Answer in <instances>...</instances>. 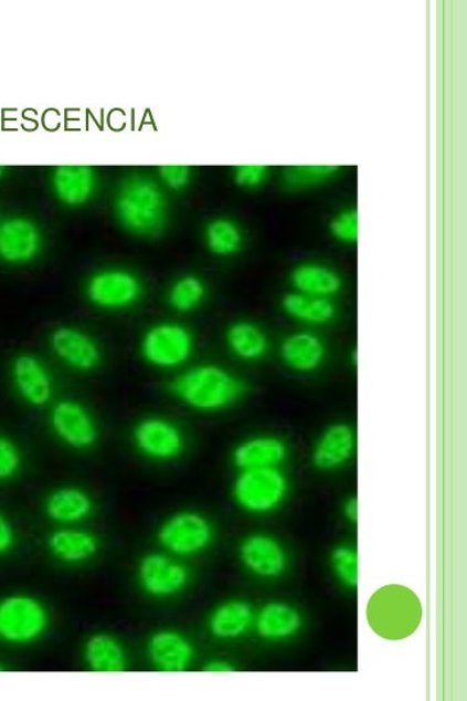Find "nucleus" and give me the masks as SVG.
<instances>
[{
  "instance_id": "f257e3e1",
  "label": "nucleus",
  "mask_w": 467,
  "mask_h": 701,
  "mask_svg": "<svg viewBox=\"0 0 467 701\" xmlns=\"http://www.w3.org/2000/svg\"><path fill=\"white\" fill-rule=\"evenodd\" d=\"M170 393L188 408L217 412L231 408L245 393L244 381L224 366L201 364L178 374Z\"/></svg>"
},
{
  "instance_id": "f03ea898",
  "label": "nucleus",
  "mask_w": 467,
  "mask_h": 701,
  "mask_svg": "<svg viewBox=\"0 0 467 701\" xmlns=\"http://www.w3.org/2000/svg\"><path fill=\"white\" fill-rule=\"evenodd\" d=\"M115 215L126 232L156 238L168 224V202L160 187L145 177L124 181L115 199Z\"/></svg>"
},
{
  "instance_id": "7ed1b4c3",
  "label": "nucleus",
  "mask_w": 467,
  "mask_h": 701,
  "mask_svg": "<svg viewBox=\"0 0 467 701\" xmlns=\"http://www.w3.org/2000/svg\"><path fill=\"white\" fill-rule=\"evenodd\" d=\"M50 625V610L38 597L12 594L0 599V641L26 647L41 640Z\"/></svg>"
},
{
  "instance_id": "20e7f679",
  "label": "nucleus",
  "mask_w": 467,
  "mask_h": 701,
  "mask_svg": "<svg viewBox=\"0 0 467 701\" xmlns=\"http://www.w3.org/2000/svg\"><path fill=\"white\" fill-rule=\"evenodd\" d=\"M194 346V336L188 326L161 322L149 326L142 334L140 355L152 368L177 370L192 358Z\"/></svg>"
},
{
  "instance_id": "39448f33",
  "label": "nucleus",
  "mask_w": 467,
  "mask_h": 701,
  "mask_svg": "<svg viewBox=\"0 0 467 701\" xmlns=\"http://www.w3.org/2000/svg\"><path fill=\"white\" fill-rule=\"evenodd\" d=\"M289 483L280 468L241 470L233 484L237 506L251 514L278 509L288 495Z\"/></svg>"
},
{
  "instance_id": "423d86ee",
  "label": "nucleus",
  "mask_w": 467,
  "mask_h": 701,
  "mask_svg": "<svg viewBox=\"0 0 467 701\" xmlns=\"http://www.w3.org/2000/svg\"><path fill=\"white\" fill-rule=\"evenodd\" d=\"M415 596L407 589L390 586L379 592L369 604V622L379 635L400 639L416 627L421 618Z\"/></svg>"
},
{
  "instance_id": "0eeeda50",
  "label": "nucleus",
  "mask_w": 467,
  "mask_h": 701,
  "mask_svg": "<svg viewBox=\"0 0 467 701\" xmlns=\"http://www.w3.org/2000/svg\"><path fill=\"white\" fill-rule=\"evenodd\" d=\"M86 299L103 312H124L136 306L142 296L140 278L128 269L108 268L94 273L86 282Z\"/></svg>"
},
{
  "instance_id": "6e6552de",
  "label": "nucleus",
  "mask_w": 467,
  "mask_h": 701,
  "mask_svg": "<svg viewBox=\"0 0 467 701\" xmlns=\"http://www.w3.org/2000/svg\"><path fill=\"white\" fill-rule=\"evenodd\" d=\"M158 544L176 557L201 554L213 540L211 522L201 513L180 512L166 520L157 533Z\"/></svg>"
},
{
  "instance_id": "1a4fd4ad",
  "label": "nucleus",
  "mask_w": 467,
  "mask_h": 701,
  "mask_svg": "<svg viewBox=\"0 0 467 701\" xmlns=\"http://www.w3.org/2000/svg\"><path fill=\"white\" fill-rule=\"evenodd\" d=\"M137 576L142 593L155 599H169L180 594L190 579L185 565L168 553H149L142 556Z\"/></svg>"
},
{
  "instance_id": "9d476101",
  "label": "nucleus",
  "mask_w": 467,
  "mask_h": 701,
  "mask_svg": "<svg viewBox=\"0 0 467 701\" xmlns=\"http://www.w3.org/2000/svg\"><path fill=\"white\" fill-rule=\"evenodd\" d=\"M132 442L142 457L161 463L181 457L187 446L183 430L162 417L139 420L132 429Z\"/></svg>"
},
{
  "instance_id": "9b49d317",
  "label": "nucleus",
  "mask_w": 467,
  "mask_h": 701,
  "mask_svg": "<svg viewBox=\"0 0 467 701\" xmlns=\"http://www.w3.org/2000/svg\"><path fill=\"white\" fill-rule=\"evenodd\" d=\"M50 423L55 437L71 449L85 451L98 442L97 421L85 405L73 398H66L53 406Z\"/></svg>"
},
{
  "instance_id": "f8f14e48",
  "label": "nucleus",
  "mask_w": 467,
  "mask_h": 701,
  "mask_svg": "<svg viewBox=\"0 0 467 701\" xmlns=\"http://www.w3.org/2000/svg\"><path fill=\"white\" fill-rule=\"evenodd\" d=\"M52 353L67 368L78 373L97 370L103 360L102 348L88 332L74 325H60L50 336Z\"/></svg>"
},
{
  "instance_id": "ddd939ff",
  "label": "nucleus",
  "mask_w": 467,
  "mask_h": 701,
  "mask_svg": "<svg viewBox=\"0 0 467 701\" xmlns=\"http://www.w3.org/2000/svg\"><path fill=\"white\" fill-rule=\"evenodd\" d=\"M43 249V234L36 222L25 217L0 222V260L10 265L34 261Z\"/></svg>"
},
{
  "instance_id": "4468645a",
  "label": "nucleus",
  "mask_w": 467,
  "mask_h": 701,
  "mask_svg": "<svg viewBox=\"0 0 467 701\" xmlns=\"http://www.w3.org/2000/svg\"><path fill=\"white\" fill-rule=\"evenodd\" d=\"M11 377L22 400L33 408H43L52 401V374L38 356L28 353L15 356L11 365Z\"/></svg>"
},
{
  "instance_id": "2eb2a0df",
  "label": "nucleus",
  "mask_w": 467,
  "mask_h": 701,
  "mask_svg": "<svg viewBox=\"0 0 467 701\" xmlns=\"http://www.w3.org/2000/svg\"><path fill=\"white\" fill-rule=\"evenodd\" d=\"M245 568L261 578H276L287 569L288 556L278 540L256 533L243 540L240 547Z\"/></svg>"
},
{
  "instance_id": "dca6fc26",
  "label": "nucleus",
  "mask_w": 467,
  "mask_h": 701,
  "mask_svg": "<svg viewBox=\"0 0 467 701\" xmlns=\"http://www.w3.org/2000/svg\"><path fill=\"white\" fill-rule=\"evenodd\" d=\"M147 655L157 671L180 673L192 665L194 648L183 634L161 629L149 637Z\"/></svg>"
},
{
  "instance_id": "f3484780",
  "label": "nucleus",
  "mask_w": 467,
  "mask_h": 701,
  "mask_svg": "<svg viewBox=\"0 0 467 701\" xmlns=\"http://www.w3.org/2000/svg\"><path fill=\"white\" fill-rule=\"evenodd\" d=\"M326 342L318 333L299 331L285 337L280 345L282 360L293 372L310 374L327 360Z\"/></svg>"
},
{
  "instance_id": "a211bd4d",
  "label": "nucleus",
  "mask_w": 467,
  "mask_h": 701,
  "mask_svg": "<svg viewBox=\"0 0 467 701\" xmlns=\"http://www.w3.org/2000/svg\"><path fill=\"white\" fill-rule=\"evenodd\" d=\"M355 451V435L352 427L338 423L327 428L312 452L316 468L330 472L342 468L352 459Z\"/></svg>"
},
{
  "instance_id": "6ab92c4d",
  "label": "nucleus",
  "mask_w": 467,
  "mask_h": 701,
  "mask_svg": "<svg viewBox=\"0 0 467 701\" xmlns=\"http://www.w3.org/2000/svg\"><path fill=\"white\" fill-rule=\"evenodd\" d=\"M287 458V443L275 436L248 438L236 446L232 457L240 470L279 468Z\"/></svg>"
},
{
  "instance_id": "aec40b11",
  "label": "nucleus",
  "mask_w": 467,
  "mask_h": 701,
  "mask_svg": "<svg viewBox=\"0 0 467 701\" xmlns=\"http://www.w3.org/2000/svg\"><path fill=\"white\" fill-rule=\"evenodd\" d=\"M47 548L55 559L70 564H84L98 554L100 541L95 533L65 527L54 531L47 538Z\"/></svg>"
},
{
  "instance_id": "412c9836",
  "label": "nucleus",
  "mask_w": 467,
  "mask_h": 701,
  "mask_svg": "<svg viewBox=\"0 0 467 701\" xmlns=\"http://www.w3.org/2000/svg\"><path fill=\"white\" fill-rule=\"evenodd\" d=\"M52 186L63 205L81 207L94 196L97 177L89 166H60L53 172Z\"/></svg>"
},
{
  "instance_id": "4be33fe9",
  "label": "nucleus",
  "mask_w": 467,
  "mask_h": 701,
  "mask_svg": "<svg viewBox=\"0 0 467 701\" xmlns=\"http://www.w3.org/2000/svg\"><path fill=\"white\" fill-rule=\"evenodd\" d=\"M44 508L46 516L54 523L75 525L93 514L94 501L85 490L65 485L47 495Z\"/></svg>"
},
{
  "instance_id": "5701e85b",
  "label": "nucleus",
  "mask_w": 467,
  "mask_h": 701,
  "mask_svg": "<svg viewBox=\"0 0 467 701\" xmlns=\"http://www.w3.org/2000/svg\"><path fill=\"white\" fill-rule=\"evenodd\" d=\"M296 292L307 296L332 300L342 291V278L328 265L320 262H304L290 275Z\"/></svg>"
},
{
  "instance_id": "b1692460",
  "label": "nucleus",
  "mask_w": 467,
  "mask_h": 701,
  "mask_svg": "<svg viewBox=\"0 0 467 701\" xmlns=\"http://www.w3.org/2000/svg\"><path fill=\"white\" fill-rule=\"evenodd\" d=\"M255 611L248 603L229 600L220 604L211 613L209 629L219 640H235L244 636L255 625Z\"/></svg>"
},
{
  "instance_id": "393cba45",
  "label": "nucleus",
  "mask_w": 467,
  "mask_h": 701,
  "mask_svg": "<svg viewBox=\"0 0 467 701\" xmlns=\"http://www.w3.org/2000/svg\"><path fill=\"white\" fill-rule=\"evenodd\" d=\"M84 660L93 672L120 673L128 668L124 645L115 636L94 634L85 642Z\"/></svg>"
},
{
  "instance_id": "a878e982",
  "label": "nucleus",
  "mask_w": 467,
  "mask_h": 701,
  "mask_svg": "<svg viewBox=\"0 0 467 701\" xmlns=\"http://www.w3.org/2000/svg\"><path fill=\"white\" fill-rule=\"evenodd\" d=\"M225 344L231 354L244 363L263 360L270 349V339L266 332L259 325L248 321L229 325Z\"/></svg>"
},
{
  "instance_id": "bb28decb",
  "label": "nucleus",
  "mask_w": 467,
  "mask_h": 701,
  "mask_svg": "<svg viewBox=\"0 0 467 701\" xmlns=\"http://www.w3.org/2000/svg\"><path fill=\"white\" fill-rule=\"evenodd\" d=\"M257 634L267 641L287 640L295 636L303 627V617L291 605L285 603H268L261 608L255 617Z\"/></svg>"
},
{
  "instance_id": "cd10ccee",
  "label": "nucleus",
  "mask_w": 467,
  "mask_h": 701,
  "mask_svg": "<svg viewBox=\"0 0 467 701\" xmlns=\"http://www.w3.org/2000/svg\"><path fill=\"white\" fill-rule=\"evenodd\" d=\"M282 306L293 321L307 326H326L337 316L332 300L307 296L296 291L283 299Z\"/></svg>"
},
{
  "instance_id": "c85d7f7f",
  "label": "nucleus",
  "mask_w": 467,
  "mask_h": 701,
  "mask_svg": "<svg viewBox=\"0 0 467 701\" xmlns=\"http://www.w3.org/2000/svg\"><path fill=\"white\" fill-rule=\"evenodd\" d=\"M243 241L242 228L232 219H213L204 229L205 245L211 253L220 258L233 257L240 252Z\"/></svg>"
},
{
  "instance_id": "c756f323",
  "label": "nucleus",
  "mask_w": 467,
  "mask_h": 701,
  "mask_svg": "<svg viewBox=\"0 0 467 701\" xmlns=\"http://www.w3.org/2000/svg\"><path fill=\"white\" fill-rule=\"evenodd\" d=\"M208 297V286L200 276L183 275L169 289V306L179 314H190L200 308Z\"/></svg>"
},
{
  "instance_id": "7c9ffc66",
  "label": "nucleus",
  "mask_w": 467,
  "mask_h": 701,
  "mask_svg": "<svg viewBox=\"0 0 467 701\" xmlns=\"http://www.w3.org/2000/svg\"><path fill=\"white\" fill-rule=\"evenodd\" d=\"M331 565L340 583L350 588L359 584V557L351 547H338L331 554Z\"/></svg>"
},
{
  "instance_id": "2f4dec72",
  "label": "nucleus",
  "mask_w": 467,
  "mask_h": 701,
  "mask_svg": "<svg viewBox=\"0 0 467 701\" xmlns=\"http://www.w3.org/2000/svg\"><path fill=\"white\" fill-rule=\"evenodd\" d=\"M336 171V166H297L285 175V181L290 188H307L328 179Z\"/></svg>"
},
{
  "instance_id": "473e14b6",
  "label": "nucleus",
  "mask_w": 467,
  "mask_h": 701,
  "mask_svg": "<svg viewBox=\"0 0 467 701\" xmlns=\"http://www.w3.org/2000/svg\"><path fill=\"white\" fill-rule=\"evenodd\" d=\"M22 467L21 450L11 438L0 435V482L12 480Z\"/></svg>"
},
{
  "instance_id": "72a5a7b5",
  "label": "nucleus",
  "mask_w": 467,
  "mask_h": 701,
  "mask_svg": "<svg viewBox=\"0 0 467 701\" xmlns=\"http://www.w3.org/2000/svg\"><path fill=\"white\" fill-rule=\"evenodd\" d=\"M330 232L337 241L342 243L358 242L359 215L355 210H346L337 215L330 224Z\"/></svg>"
},
{
  "instance_id": "f704fd0d",
  "label": "nucleus",
  "mask_w": 467,
  "mask_h": 701,
  "mask_svg": "<svg viewBox=\"0 0 467 701\" xmlns=\"http://www.w3.org/2000/svg\"><path fill=\"white\" fill-rule=\"evenodd\" d=\"M267 178V167L264 165H243L236 167L235 180L243 188H256Z\"/></svg>"
},
{
  "instance_id": "c9c22d12",
  "label": "nucleus",
  "mask_w": 467,
  "mask_h": 701,
  "mask_svg": "<svg viewBox=\"0 0 467 701\" xmlns=\"http://www.w3.org/2000/svg\"><path fill=\"white\" fill-rule=\"evenodd\" d=\"M160 175L164 186L172 190L184 189L190 181V169L184 165L162 166Z\"/></svg>"
},
{
  "instance_id": "e433bc0d",
  "label": "nucleus",
  "mask_w": 467,
  "mask_h": 701,
  "mask_svg": "<svg viewBox=\"0 0 467 701\" xmlns=\"http://www.w3.org/2000/svg\"><path fill=\"white\" fill-rule=\"evenodd\" d=\"M15 544V533L10 521L0 513V556L11 552Z\"/></svg>"
},
{
  "instance_id": "4c0bfd02",
  "label": "nucleus",
  "mask_w": 467,
  "mask_h": 701,
  "mask_svg": "<svg viewBox=\"0 0 467 701\" xmlns=\"http://www.w3.org/2000/svg\"><path fill=\"white\" fill-rule=\"evenodd\" d=\"M204 671L213 673H226L233 672L234 667L231 663L224 662V660H212V662L204 667Z\"/></svg>"
},
{
  "instance_id": "58836bf2",
  "label": "nucleus",
  "mask_w": 467,
  "mask_h": 701,
  "mask_svg": "<svg viewBox=\"0 0 467 701\" xmlns=\"http://www.w3.org/2000/svg\"><path fill=\"white\" fill-rule=\"evenodd\" d=\"M344 515L347 516L348 521L353 523L358 522V517H359L358 499L352 498L347 500V503L344 504Z\"/></svg>"
},
{
  "instance_id": "ea45409f",
  "label": "nucleus",
  "mask_w": 467,
  "mask_h": 701,
  "mask_svg": "<svg viewBox=\"0 0 467 701\" xmlns=\"http://www.w3.org/2000/svg\"><path fill=\"white\" fill-rule=\"evenodd\" d=\"M2 174H3V167L0 166V177H2Z\"/></svg>"
},
{
  "instance_id": "a19ab883",
  "label": "nucleus",
  "mask_w": 467,
  "mask_h": 701,
  "mask_svg": "<svg viewBox=\"0 0 467 701\" xmlns=\"http://www.w3.org/2000/svg\"><path fill=\"white\" fill-rule=\"evenodd\" d=\"M0 671H2V667H0Z\"/></svg>"
}]
</instances>
